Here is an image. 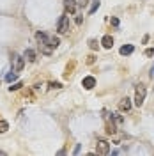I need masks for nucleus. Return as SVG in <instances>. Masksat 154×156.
Masks as SVG:
<instances>
[{
  "label": "nucleus",
  "mask_w": 154,
  "mask_h": 156,
  "mask_svg": "<svg viewBox=\"0 0 154 156\" xmlns=\"http://www.w3.org/2000/svg\"><path fill=\"white\" fill-rule=\"evenodd\" d=\"M36 39H37L39 48H41V51H43L44 55H50V53L60 44L58 37H50V36H46L44 32H37V34H36Z\"/></svg>",
  "instance_id": "f257e3e1"
},
{
  "label": "nucleus",
  "mask_w": 154,
  "mask_h": 156,
  "mask_svg": "<svg viewBox=\"0 0 154 156\" xmlns=\"http://www.w3.org/2000/svg\"><path fill=\"white\" fill-rule=\"evenodd\" d=\"M145 96H147V89H145V85H136L135 89V105L136 107H142L145 101Z\"/></svg>",
  "instance_id": "f03ea898"
},
{
  "label": "nucleus",
  "mask_w": 154,
  "mask_h": 156,
  "mask_svg": "<svg viewBox=\"0 0 154 156\" xmlns=\"http://www.w3.org/2000/svg\"><path fill=\"white\" fill-rule=\"evenodd\" d=\"M11 64H12V71L14 73H19L21 69L25 68V58L21 57V55H18V53H14L12 58H11Z\"/></svg>",
  "instance_id": "7ed1b4c3"
},
{
  "label": "nucleus",
  "mask_w": 154,
  "mask_h": 156,
  "mask_svg": "<svg viewBox=\"0 0 154 156\" xmlns=\"http://www.w3.org/2000/svg\"><path fill=\"white\" fill-rule=\"evenodd\" d=\"M69 25H71V23H69V16H66V14L60 16V18H58V23H57V32L58 34H68Z\"/></svg>",
  "instance_id": "20e7f679"
},
{
  "label": "nucleus",
  "mask_w": 154,
  "mask_h": 156,
  "mask_svg": "<svg viewBox=\"0 0 154 156\" xmlns=\"http://www.w3.org/2000/svg\"><path fill=\"white\" fill-rule=\"evenodd\" d=\"M96 153H97V154L106 156L108 153H110V144H108L106 140H97V144H96Z\"/></svg>",
  "instance_id": "39448f33"
},
{
  "label": "nucleus",
  "mask_w": 154,
  "mask_h": 156,
  "mask_svg": "<svg viewBox=\"0 0 154 156\" xmlns=\"http://www.w3.org/2000/svg\"><path fill=\"white\" fill-rule=\"evenodd\" d=\"M82 85H83L87 90L94 89V87H96V78H94V76H85L83 80H82Z\"/></svg>",
  "instance_id": "423d86ee"
},
{
  "label": "nucleus",
  "mask_w": 154,
  "mask_h": 156,
  "mask_svg": "<svg viewBox=\"0 0 154 156\" xmlns=\"http://www.w3.org/2000/svg\"><path fill=\"white\" fill-rule=\"evenodd\" d=\"M119 108H121L122 112H128V110L131 108V99H129V98H122L121 103H119Z\"/></svg>",
  "instance_id": "0eeeda50"
},
{
  "label": "nucleus",
  "mask_w": 154,
  "mask_h": 156,
  "mask_svg": "<svg viewBox=\"0 0 154 156\" xmlns=\"http://www.w3.org/2000/svg\"><path fill=\"white\" fill-rule=\"evenodd\" d=\"M64 7L73 14V12H76V0H64Z\"/></svg>",
  "instance_id": "6e6552de"
},
{
  "label": "nucleus",
  "mask_w": 154,
  "mask_h": 156,
  "mask_svg": "<svg viewBox=\"0 0 154 156\" xmlns=\"http://www.w3.org/2000/svg\"><path fill=\"white\" fill-rule=\"evenodd\" d=\"M101 44H103L106 50H110L112 46H114V39H112V36H105V37L101 39Z\"/></svg>",
  "instance_id": "1a4fd4ad"
},
{
  "label": "nucleus",
  "mask_w": 154,
  "mask_h": 156,
  "mask_svg": "<svg viewBox=\"0 0 154 156\" xmlns=\"http://www.w3.org/2000/svg\"><path fill=\"white\" fill-rule=\"evenodd\" d=\"M119 51H121V55H131V53L135 51V46H133V44H124Z\"/></svg>",
  "instance_id": "9d476101"
},
{
  "label": "nucleus",
  "mask_w": 154,
  "mask_h": 156,
  "mask_svg": "<svg viewBox=\"0 0 154 156\" xmlns=\"http://www.w3.org/2000/svg\"><path fill=\"white\" fill-rule=\"evenodd\" d=\"M23 57L27 58L29 62H34V60H36V51H34V50H30V48H27V50H25V55H23Z\"/></svg>",
  "instance_id": "9b49d317"
},
{
  "label": "nucleus",
  "mask_w": 154,
  "mask_h": 156,
  "mask_svg": "<svg viewBox=\"0 0 154 156\" xmlns=\"http://www.w3.org/2000/svg\"><path fill=\"white\" fill-rule=\"evenodd\" d=\"M99 5H101V4H99V0H94V2H92V7L89 9V14H94V12L99 9Z\"/></svg>",
  "instance_id": "f8f14e48"
},
{
  "label": "nucleus",
  "mask_w": 154,
  "mask_h": 156,
  "mask_svg": "<svg viewBox=\"0 0 154 156\" xmlns=\"http://www.w3.org/2000/svg\"><path fill=\"white\" fill-rule=\"evenodd\" d=\"M7 129H9V124H7V121L0 119V133H5Z\"/></svg>",
  "instance_id": "ddd939ff"
},
{
  "label": "nucleus",
  "mask_w": 154,
  "mask_h": 156,
  "mask_svg": "<svg viewBox=\"0 0 154 156\" xmlns=\"http://www.w3.org/2000/svg\"><path fill=\"white\" fill-rule=\"evenodd\" d=\"M16 78H18V73H14V71H11L9 75H7V76H5V82H12V80H16Z\"/></svg>",
  "instance_id": "4468645a"
},
{
  "label": "nucleus",
  "mask_w": 154,
  "mask_h": 156,
  "mask_svg": "<svg viewBox=\"0 0 154 156\" xmlns=\"http://www.w3.org/2000/svg\"><path fill=\"white\" fill-rule=\"evenodd\" d=\"M19 87H21V82H16V83H12V85L9 87V90H18Z\"/></svg>",
  "instance_id": "2eb2a0df"
},
{
  "label": "nucleus",
  "mask_w": 154,
  "mask_h": 156,
  "mask_svg": "<svg viewBox=\"0 0 154 156\" xmlns=\"http://www.w3.org/2000/svg\"><path fill=\"white\" fill-rule=\"evenodd\" d=\"M89 44H90V48H92V50L97 48V41H96V39H90V41H89Z\"/></svg>",
  "instance_id": "dca6fc26"
},
{
  "label": "nucleus",
  "mask_w": 154,
  "mask_h": 156,
  "mask_svg": "<svg viewBox=\"0 0 154 156\" xmlns=\"http://www.w3.org/2000/svg\"><path fill=\"white\" fill-rule=\"evenodd\" d=\"M50 87H51V89H60L62 85H60L58 82H51V83H50Z\"/></svg>",
  "instance_id": "f3484780"
},
{
  "label": "nucleus",
  "mask_w": 154,
  "mask_h": 156,
  "mask_svg": "<svg viewBox=\"0 0 154 156\" xmlns=\"http://www.w3.org/2000/svg\"><path fill=\"white\" fill-rule=\"evenodd\" d=\"M145 55H147V57H151V55H154V48H149V50H145Z\"/></svg>",
  "instance_id": "a211bd4d"
},
{
  "label": "nucleus",
  "mask_w": 154,
  "mask_h": 156,
  "mask_svg": "<svg viewBox=\"0 0 154 156\" xmlns=\"http://www.w3.org/2000/svg\"><path fill=\"white\" fill-rule=\"evenodd\" d=\"M112 25H114V27H119V20H117V18H112Z\"/></svg>",
  "instance_id": "6ab92c4d"
},
{
  "label": "nucleus",
  "mask_w": 154,
  "mask_h": 156,
  "mask_svg": "<svg viewBox=\"0 0 154 156\" xmlns=\"http://www.w3.org/2000/svg\"><path fill=\"white\" fill-rule=\"evenodd\" d=\"M87 2H89V0H80L78 4H80V5H87Z\"/></svg>",
  "instance_id": "aec40b11"
},
{
  "label": "nucleus",
  "mask_w": 154,
  "mask_h": 156,
  "mask_svg": "<svg viewBox=\"0 0 154 156\" xmlns=\"http://www.w3.org/2000/svg\"><path fill=\"white\" fill-rule=\"evenodd\" d=\"M151 78H152V80H154V66H152V68H151Z\"/></svg>",
  "instance_id": "412c9836"
},
{
  "label": "nucleus",
  "mask_w": 154,
  "mask_h": 156,
  "mask_svg": "<svg viewBox=\"0 0 154 156\" xmlns=\"http://www.w3.org/2000/svg\"><path fill=\"white\" fill-rule=\"evenodd\" d=\"M0 154H5V153H4V151H0Z\"/></svg>",
  "instance_id": "4be33fe9"
}]
</instances>
